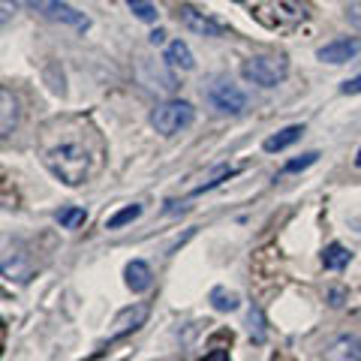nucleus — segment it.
<instances>
[{"instance_id": "obj_22", "label": "nucleus", "mask_w": 361, "mask_h": 361, "mask_svg": "<svg viewBox=\"0 0 361 361\" xmlns=\"http://www.w3.org/2000/svg\"><path fill=\"white\" fill-rule=\"evenodd\" d=\"M250 334H253L256 343L265 341V325H262V313H259V307L250 310Z\"/></svg>"}, {"instance_id": "obj_8", "label": "nucleus", "mask_w": 361, "mask_h": 361, "mask_svg": "<svg viewBox=\"0 0 361 361\" xmlns=\"http://www.w3.org/2000/svg\"><path fill=\"white\" fill-rule=\"evenodd\" d=\"M358 51H361V42H358L355 37H343V39H331L329 45H322V49L316 51V58H319L322 63L341 66V63H346V61H353Z\"/></svg>"}, {"instance_id": "obj_21", "label": "nucleus", "mask_w": 361, "mask_h": 361, "mask_svg": "<svg viewBox=\"0 0 361 361\" xmlns=\"http://www.w3.org/2000/svg\"><path fill=\"white\" fill-rule=\"evenodd\" d=\"M316 160H319V151H310V154H301L298 160H289L286 166H283V172L286 175H292V172H304L307 166H313Z\"/></svg>"}, {"instance_id": "obj_24", "label": "nucleus", "mask_w": 361, "mask_h": 361, "mask_svg": "<svg viewBox=\"0 0 361 361\" xmlns=\"http://www.w3.org/2000/svg\"><path fill=\"white\" fill-rule=\"evenodd\" d=\"M205 361H229V353L226 349H214V353L205 355Z\"/></svg>"}, {"instance_id": "obj_27", "label": "nucleus", "mask_w": 361, "mask_h": 361, "mask_svg": "<svg viewBox=\"0 0 361 361\" xmlns=\"http://www.w3.org/2000/svg\"><path fill=\"white\" fill-rule=\"evenodd\" d=\"M163 42H166V33L163 30H154L151 33V45H163Z\"/></svg>"}, {"instance_id": "obj_4", "label": "nucleus", "mask_w": 361, "mask_h": 361, "mask_svg": "<svg viewBox=\"0 0 361 361\" xmlns=\"http://www.w3.org/2000/svg\"><path fill=\"white\" fill-rule=\"evenodd\" d=\"M27 4L37 9L42 18L49 21H58V25H66V27H75V30H87L90 27V18L85 13H78L75 6L63 4V0H27Z\"/></svg>"}, {"instance_id": "obj_12", "label": "nucleus", "mask_w": 361, "mask_h": 361, "mask_svg": "<svg viewBox=\"0 0 361 361\" xmlns=\"http://www.w3.org/2000/svg\"><path fill=\"white\" fill-rule=\"evenodd\" d=\"M166 63L169 66H175V70H193L196 61H193V51H190V45L187 42H169V49H166Z\"/></svg>"}, {"instance_id": "obj_10", "label": "nucleus", "mask_w": 361, "mask_h": 361, "mask_svg": "<svg viewBox=\"0 0 361 361\" xmlns=\"http://www.w3.org/2000/svg\"><path fill=\"white\" fill-rule=\"evenodd\" d=\"M4 277L6 280H18V283H27V280L33 277V265L27 262L25 253H6L4 256Z\"/></svg>"}, {"instance_id": "obj_26", "label": "nucleus", "mask_w": 361, "mask_h": 361, "mask_svg": "<svg viewBox=\"0 0 361 361\" xmlns=\"http://www.w3.org/2000/svg\"><path fill=\"white\" fill-rule=\"evenodd\" d=\"M16 13V0H4V21Z\"/></svg>"}, {"instance_id": "obj_17", "label": "nucleus", "mask_w": 361, "mask_h": 361, "mask_svg": "<svg viewBox=\"0 0 361 361\" xmlns=\"http://www.w3.org/2000/svg\"><path fill=\"white\" fill-rule=\"evenodd\" d=\"M322 265L331 268V271L346 268L349 265V250L343 244H329V247H325V253H322Z\"/></svg>"}, {"instance_id": "obj_11", "label": "nucleus", "mask_w": 361, "mask_h": 361, "mask_svg": "<svg viewBox=\"0 0 361 361\" xmlns=\"http://www.w3.org/2000/svg\"><path fill=\"white\" fill-rule=\"evenodd\" d=\"M0 133L9 135L16 130V121H18V103H16V97H13V90L9 87H0Z\"/></svg>"}, {"instance_id": "obj_30", "label": "nucleus", "mask_w": 361, "mask_h": 361, "mask_svg": "<svg viewBox=\"0 0 361 361\" xmlns=\"http://www.w3.org/2000/svg\"><path fill=\"white\" fill-rule=\"evenodd\" d=\"M235 4H244V0H235Z\"/></svg>"}, {"instance_id": "obj_15", "label": "nucleus", "mask_w": 361, "mask_h": 361, "mask_svg": "<svg viewBox=\"0 0 361 361\" xmlns=\"http://www.w3.org/2000/svg\"><path fill=\"white\" fill-rule=\"evenodd\" d=\"M232 175H235V169H232V166H214L211 172L202 178L193 190H190V196H199V193H205V190H214L217 184H223L226 178H232Z\"/></svg>"}, {"instance_id": "obj_7", "label": "nucleus", "mask_w": 361, "mask_h": 361, "mask_svg": "<svg viewBox=\"0 0 361 361\" xmlns=\"http://www.w3.org/2000/svg\"><path fill=\"white\" fill-rule=\"evenodd\" d=\"M148 313H151L148 304H133V307L121 310L115 316V322H111V329H109V341H118V337L130 334L135 329H142V325L148 322Z\"/></svg>"}, {"instance_id": "obj_14", "label": "nucleus", "mask_w": 361, "mask_h": 361, "mask_svg": "<svg viewBox=\"0 0 361 361\" xmlns=\"http://www.w3.org/2000/svg\"><path fill=\"white\" fill-rule=\"evenodd\" d=\"M301 133H304V127H298V123H295V127H286V130H280L274 135H268V139H265V151L277 154V151L289 148V145H295L301 139Z\"/></svg>"}, {"instance_id": "obj_20", "label": "nucleus", "mask_w": 361, "mask_h": 361, "mask_svg": "<svg viewBox=\"0 0 361 361\" xmlns=\"http://www.w3.org/2000/svg\"><path fill=\"white\" fill-rule=\"evenodd\" d=\"M127 6L133 9V16L139 21H157V9L151 0H127Z\"/></svg>"}, {"instance_id": "obj_13", "label": "nucleus", "mask_w": 361, "mask_h": 361, "mask_svg": "<svg viewBox=\"0 0 361 361\" xmlns=\"http://www.w3.org/2000/svg\"><path fill=\"white\" fill-rule=\"evenodd\" d=\"M123 274H127V286L133 292H145L151 286V268H148V262H142V259H133Z\"/></svg>"}, {"instance_id": "obj_19", "label": "nucleus", "mask_w": 361, "mask_h": 361, "mask_svg": "<svg viewBox=\"0 0 361 361\" xmlns=\"http://www.w3.org/2000/svg\"><path fill=\"white\" fill-rule=\"evenodd\" d=\"M139 214H142V205H127V208H121L118 214H111V217L106 220V229H121V226L139 220Z\"/></svg>"}, {"instance_id": "obj_3", "label": "nucleus", "mask_w": 361, "mask_h": 361, "mask_svg": "<svg viewBox=\"0 0 361 361\" xmlns=\"http://www.w3.org/2000/svg\"><path fill=\"white\" fill-rule=\"evenodd\" d=\"M193 118H196V111L187 99H169V103L157 106L151 111V127L160 135H175L180 130H187L193 123Z\"/></svg>"}, {"instance_id": "obj_2", "label": "nucleus", "mask_w": 361, "mask_h": 361, "mask_svg": "<svg viewBox=\"0 0 361 361\" xmlns=\"http://www.w3.org/2000/svg\"><path fill=\"white\" fill-rule=\"evenodd\" d=\"M286 73H289V61L283 54H256V58H247L241 63V75L259 87L280 85L286 78Z\"/></svg>"}, {"instance_id": "obj_29", "label": "nucleus", "mask_w": 361, "mask_h": 361, "mask_svg": "<svg viewBox=\"0 0 361 361\" xmlns=\"http://www.w3.org/2000/svg\"><path fill=\"white\" fill-rule=\"evenodd\" d=\"M355 166H358V169H361V151H358V157H355Z\"/></svg>"}, {"instance_id": "obj_5", "label": "nucleus", "mask_w": 361, "mask_h": 361, "mask_svg": "<svg viewBox=\"0 0 361 361\" xmlns=\"http://www.w3.org/2000/svg\"><path fill=\"white\" fill-rule=\"evenodd\" d=\"M208 99H211L214 109L223 111V115H241L247 109V94L232 82H217L208 90Z\"/></svg>"}, {"instance_id": "obj_25", "label": "nucleus", "mask_w": 361, "mask_h": 361, "mask_svg": "<svg viewBox=\"0 0 361 361\" xmlns=\"http://www.w3.org/2000/svg\"><path fill=\"white\" fill-rule=\"evenodd\" d=\"M349 18H353V25L361 27V4H355L353 9H349Z\"/></svg>"}, {"instance_id": "obj_23", "label": "nucleus", "mask_w": 361, "mask_h": 361, "mask_svg": "<svg viewBox=\"0 0 361 361\" xmlns=\"http://www.w3.org/2000/svg\"><path fill=\"white\" fill-rule=\"evenodd\" d=\"M341 94H361V75H355V78H349V82H343V87H341Z\"/></svg>"}, {"instance_id": "obj_1", "label": "nucleus", "mask_w": 361, "mask_h": 361, "mask_svg": "<svg viewBox=\"0 0 361 361\" xmlns=\"http://www.w3.org/2000/svg\"><path fill=\"white\" fill-rule=\"evenodd\" d=\"M42 160L49 166V172L58 180H63L66 187L85 184L90 175V151L85 148V142H78V139H66V142L51 145Z\"/></svg>"}, {"instance_id": "obj_28", "label": "nucleus", "mask_w": 361, "mask_h": 361, "mask_svg": "<svg viewBox=\"0 0 361 361\" xmlns=\"http://www.w3.org/2000/svg\"><path fill=\"white\" fill-rule=\"evenodd\" d=\"M341 298H343V292H337V289H334V292H331V304H334V307H341V304H343Z\"/></svg>"}, {"instance_id": "obj_9", "label": "nucleus", "mask_w": 361, "mask_h": 361, "mask_svg": "<svg viewBox=\"0 0 361 361\" xmlns=\"http://www.w3.org/2000/svg\"><path fill=\"white\" fill-rule=\"evenodd\" d=\"M322 361H361V337L355 334H341L325 346Z\"/></svg>"}, {"instance_id": "obj_18", "label": "nucleus", "mask_w": 361, "mask_h": 361, "mask_svg": "<svg viewBox=\"0 0 361 361\" xmlns=\"http://www.w3.org/2000/svg\"><path fill=\"white\" fill-rule=\"evenodd\" d=\"M54 220H58L63 229H75V226H82L87 220V211L85 208H61L54 214Z\"/></svg>"}, {"instance_id": "obj_6", "label": "nucleus", "mask_w": 361, "mask_h": 361, "mask_svg": "<svg viewBox=\"0 0 361 361\" xmlns=\"http://www.w3.org/2000/svg\"><path fill=\"white\" fill-rule=\"evenodd\" d=\"M178 18H180V25H184L190 33H196V37L220 39V37H226V33H229V27L220 25L217 18L199 13V9H193V6H180V9H178Z\"/></svg>"}, {"instance_id": "obj_16", "label": "nucleus", "mask_w": 361, "mask_h": 361, "mask_svg": "<svg viewBox=\"0 0 361 361\" xmlns=\"http://www.w3.org/2000/svg\"><path fill=\"white\" fill-rule=\"evenodd\" d=\"M211 307L220 310V313H232V310L241 307V298H238V292L217 286V289H211Z\"/></svg>"}]
</instances>
